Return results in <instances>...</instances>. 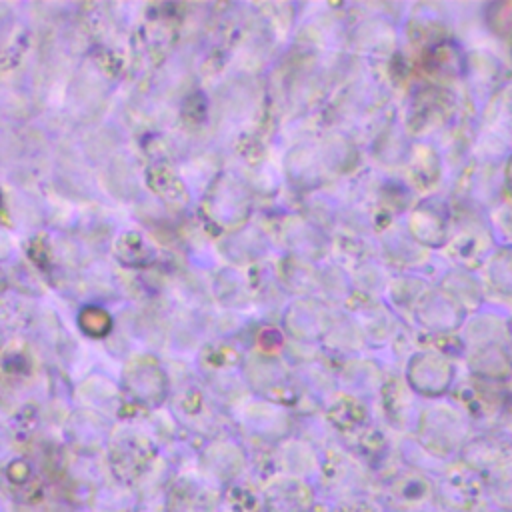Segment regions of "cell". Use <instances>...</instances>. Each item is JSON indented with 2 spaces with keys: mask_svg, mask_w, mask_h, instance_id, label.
<instances>
[{
  "mask_svg": "<svg viewBox=\"0 0 512 512\" xmlns=\"http://www.w3.org/2000/svg\"><path fill=\"white\" fill-rule=\"evenodd\" d=\"M470 366L478 378L494 384H502L512 376V358L502 340H490L480 346Z\"/></svg>",
  "mask_w": 512,
  "mask_h": 512,
  "instance_id": "3",
  "label": "cell"
},
{
  "mask_svg": "<svg viewBox=\"0 0 512 512\" xmlns=\"http://www.w3.org/2000/svg\"><path fill=\"white\" fill-rule=\"evenodd\" d=\"M228 512H260L258 498L246 488H232L226 496Z\"/></svg>",
  "mask_w": 512,
  "mask_h": 512,
  "instance_id": "10",
  "label": "cell"
},
{
  "mask_svg": "<svg viewBox=\"0 0 512 512\" xmlns=\"http://www.w3.org/2000/svg\"><path fill=\"white\" fill-rule=\"evenodd\" d=\"M214 506L212 498L202 492H190L184 494L176 492L168 496V512H210Z\"/></svg>",
  "mask_w": 512,
  "mask_h": 512,
  "instance_id": "9",
  "label": "cell"
},
{
  "mask_svg": "<svg viewBox=\"0 0 512 512\" xmlns=\"http://www.w3.org/2000/svg\"><path fill=\"white\" fill-rule=\"evenodd\" d=\"M504 180H506V186H508V190H512V158H510V160H508V164H506Z\"/></svg>",
  "mask_w": 512,
  "mask_h": 512,
  "instance_id": "11",
  "label": "cell"
},
{
  "mask_svg": "<svg viewBox=\"0 0 512 512\" xmlns=\"http://www.w3.org/2000/svg\"><path fill=\"white\" fill-rule=\"evenodd\" d=\"M434 498V486L432 482L416 472L402 474L396 478V482L390 486L388 500L402 508V510H420Z\"/></svg>",
  "mask_w": 512,
  "mask_h": 512,
  "instance_id": "4",
  "label": "cell"
},
{
  "mask_svg": "<svg viewBox=\"0 0 512 512\" xmlns=\"http://www.w3.org/2000/svg\"><path fill=\"white\" fill-rule=\"evenodd\" d=\"M488 494L504 512H512V464L488 474Z\"/></svg>",
  "mask_w": 512,
  "mask_h": 512,
  "instance_id": "7",
  "label": "cell"
},
{
  "mask_svg": "<svg viewBox=\"0 0 512 512\" xmlns=\"http://www.w3.org/2000/svg\"><path fill=\"white\" fill-rule=\"evenodd\" d=\"M310 504V492L298 484L276 486L266 496V512H308Z\"/></svg>",
  "mask_w": 512,
  "mask_h": 512,
  "instance_id": "6",
  "label": "cell"
},
{
  "mask_svg": "<svg viewBox=\"0 0 512 512\" xmlns=\"http://www.w3.org/2000/svg\"><path fill=\"white\" fill-rule=\"evenodd\" d=\"M490 278L498 292L512 296V248H502L490 262Z\"/></svg>",
  "mask_w": 512,
  "mask_h": 512,
  "instance_id": "8",
  "label": "cell"
},
{
  "mask_svg": "<svg viewBox=\"0 0 512 512\" xmlns=\"http://www.w3.org/2000/svg\"><path fill=\"white\" fill-rule=\"evenodd\" d=\"M462 462L484 476L512 464V432L494 430L468 440L462 448Z\"/></svg>",
  "mask_w": 512,
  "mask_h": 512,
  "instance_id": "2",
  "label": "cell"
},
{
  "mask_svg": "<svg viewBox=\"0 0 512 512\" xmlns=\"http://www.w3.org/2000/svg\"><path fill=\"white\" fill-rule=\"evenodd\" d=\"M6 484L18 502L34 504L42 498V482L26 462H14L6 470Z\"/></svg>",
  "mask_w": 512,
  "mask_h": 512,
  "instance_id": "5",
  "label": "cell"
},
{
  "mask_svg": "<svg viewBox=\"0 0 512 512\" xmlns=\"http://www.w3.org/2000/svg\"><path fill=\"white\" fill-rule=\"evenodd\" d=\"M488 496V476L466 462L452 466L436 490V498L446 512H478Z\"/></svg>",
  "mask_w": 512,
  "mask_h": 512,
  "instance_id": "1",
  "label": "cell"
}]
</instances>
